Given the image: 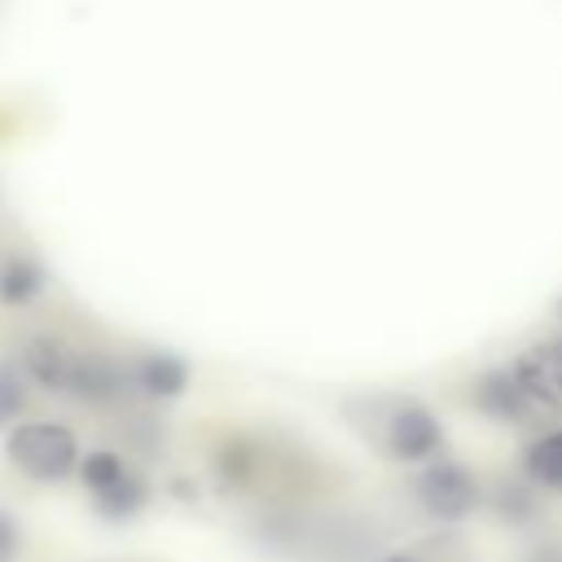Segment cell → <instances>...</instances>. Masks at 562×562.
I'll use <instances>...</instances> for the list:
<instances>
[{"label": "cell", "mask_w": 562, "mask_h": 562, "mask_svg": "<svg viewBox=\"0 0 562 562\" xmlns=\"http://www.w3.org/2000/svg\"><path fill=\"white\" fill-rule=\"evenodd\" d=\"M123 391H136L127 360H114L105 351H75L70 386H66L70 400H79V404H114V400H123Z\"/></svg>", "instance_id": "5b68a950"}, {"label": "cell", "mask_w": 562, "mask_h": 562, "mask_svg": "<svg viewBox=\"0 0 562 562\" xmlns=\"http://www.w3.org/2000/svg\"><path fill=\"white\" fill-rule=\"evenodd\" d=\"M18 364H22V373H26L35 386H44V391H53V395H66V386H70V364H75V347H66V342L53 338V334H35V338L22 342Z\"/></svg>", "instance_id": "8992f818"}, {"label": "cell", "mask_w": 562, "mask_h": 562, "mask_svg": "<svg viewBox=\"0 0 562 562\" xmlns=\"http://www.w3.org/2000/svg\"><path fill=\"white\" fill-rule=\"evenodd\" d=\"M382 562H417V558H413V553H386Z\"/></svg>", "instance_id": "9a60e30c"}, {"label": "cell", "mask_w": 562, "mask_h": 562, "mask_svg": "<svg viewBox=\"0 0 562 562\" xmlns=\"http://www.w3.org/2000/svg\"><path fill=\"white\" fill-rule=\"evenodd\" d=\"M470 400H474V408H479L483 417L505 422V426H522V422H531V417L544 408V404L514 378V369H487V373H479L474 386H470Z\"/></svg>", "instance_id": "277c9868"}, {"label": "cell", "mask_w": 562, "mask_h": 562, "mask_svg": "<svg viewBox=\"0 0 562 562\" xmlns=\"http://www.w3.org/2000/svg\"><path fill=\"white\" fill-rule=\"evenodd\" d=\"M79 483L97 496V492H105V487H114L123 474H127V461L114 452V448H92V452H83L79 457Z\"/></svg>", "instance_id": "7c38bea8"}, {"label": "cell", "mask_w": 562, "mask_h": 562, "mask_svg": "<svg viewBox=\"0 0 562 562\" xmlns=\"http://www.w3.org/2000/svg\"><path fill=\"white\" fill-rule=\"evenodd\" d=\"M4 457L35 483H61L79 470V439L61 422H18L4 430Z\"/></svg>", "instance_id": "6da1fadb"}, {"label": "cell", "mask_w": 562, "mask_h": 562, "mask_svg": "<svg viewBox=\"0 0 562 562\" xmlns=\"http://www.w3.org/2000/svg\"><path fill=\"white\" fill-rule=\"evenodd\" d=\"M413 496H417V505H422L426 518H435V522H465L479 509L483 487H479V479H474L470 465L448 461V457H435L413 479Z\"/></svg>", "instance_id": "7a4b0ae2"}, {"label": "cell", "mask_w": 562, "mask_h": 562, "mask_svg": "<svg viewBox=\"0 0 562 562\" xmlns=\"http://www.w3.org/2000/svg\"><path fill=\"white\" fill-rule=\"evenodd\" d=\"M22 553V527L13 522L9 509H0V562H18Z\"/></svg>", "instance_id": "5bb4252c"}, {"label": "cell", "mask_w": 562, "mask_h": 562, "mask_svg": "<svg viewBox=\"0 0 562 562\" xmlns=\"http://www.w3.org/2000/svg\"><path fill=\"white\" fill-rule=\"evenodd\" d=\"M522 474L544 492H562V426L536 435L522 448Z\"/></svg>", "instance_id": "30bf717a"}, {"label": "cell", "mask_w": 562, "mask_h": 562, "mask_svg": "<svg viewBox=\"0 0 562 562\" xmlns=\"http://www.w3.org/2000/svg\"><path fill=\"white\" fill-rule=\"evenodd\" d=\"M558 316H562V303H558Z\"/></svg>", "instance_id": "2e32d148"}, {"label": "cell", "mask_w": 562, "mask_h": 562, "mask_svg": "<svg viewBox=\"0 0 562 562\" xmlns=\"http://www.w3.org/2000/svg\"><path fill=\"white\" fill-rule=\"evenodd\" d=\"M382 443L395 461L426 465L443 452V426L422 400H395L386 422H382Z\"/></svg>", "instance_id": "3957f363"}, {"label": "cell", "mask_w": 562, "mask_h": 562, "mask_svg": "<svg viewBox=\"0 0 562 562\" xmlns=\"http://www.w3.org/2000/svg\"><path fill=\"white\" fill-rule=\"evenodd\" d=\"M509 369H514V378H518L544 408H558V404H562V347H558V338L518 351Z\"/></svg>", "instance_id": "ba28073f"}, {"label": "cell", "mask_w": 562, "mask_h": 562, "mask_svg": "<svg viewBox=\"0 0 562 562\" xmlns=\"http://www.w3.org/2000/svg\"><path fill=\"white\" fill-rule=\"evenodd\" d=\"M149 483L136 474V470H127L114 487H105V492H97L92 496V505H97V514L105 518V522H127V518H136L145 505H149Z\"/></svg>", "instance_id": "8fae6325"}, {"label": "cell", "mask_w": 562, "mask_h": 562, "mask_svg": "<svg viewBox=\"0 0 562 562\" xmlns=\"http://www.w3.org/2000/svg\"><path fill=\"white\" fill-rule=\"evenodd\" d=\"M26 373L18 360H0V430L18 426V417L26 413Z\"/></svg>", "instance_id": "4fadbf2b"}, {"label": "cell", "mask_w": 562, "mask_h": 562, "mask_svg": "<svg viewBox=\"0 0 562 562\" xmlns=\"http://www.w3.org/2000/svg\"><path fill=\"white\" fill-rule=\"evenodd\" d=\"M132 386L149 400H180L189 386V360L176 351H140L127 360Z\"/></svg>", "instance_id": "52a82bcc"}, {"label": "cell", "mask_w": 562, "mask_h": 562, "mask_svg": "<svg viewBox=\"0 0 562 562\" xmlns=\"http://www.w3.org/2000/svg\"><path fill=\"white\" fill-rule=\"evenodd\" d=\"M558 347H562V334H558Z\"/></svg>", "instance_id": "e0dca14e"}, {"label": "cell", "mask_w": 562, "mask_h": 562, "mask_svg": "<svg viewBox=\"0 0 562 562\" xmlns=\"http://www.w3.org/2000/svg\"><path fill=\"white\" fill-rule=\"evenodd\" d=\"M44 268H40V259H31L26 250H9L4 259H0V303L4 307H26V303H35L40 294H44Z\"/></svg>", "instance_id": "9c48e42d"}]
</instances>
